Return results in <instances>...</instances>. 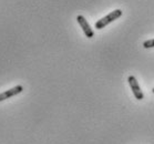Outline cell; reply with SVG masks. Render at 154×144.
I'll return each instance as SVG.
<instances>
[{
  "label": "cell",
  "mask_w": 154,
  "mask_h": 144,
  "mask_svg": "<svg viewBox=\"0 0 154 144\" xmlns=\"http://www.w3.org/2000/svg\"><path fill=\"white\" fill-rule=\"evenodd\" d=\"M128 81H129V84H130V87H131V90L133 92L135 99H137V100H142V99L144 98V94H143V92H142V90H141L140 85H139V82H137V78L134 77V75H130Z\"/></svg>",
  "instance_id": "7a4b0ae2"
},
{
  "label": "cell",
  "mask_w": 154,
  "mask_h": 144,
  "mask_svg": "<svg viewBox=\"0 0 154 144\" xmlns=\"http://www.w3.org/2000/svg\"><path fill=\"white\" fill-rule=\"evenodd\" d=\"M22 91H23V87H22V85H16V87L9 89L7 91L0 93V102L5 101V100H7V99L11 98V97H14V95L19 94V93H21Z\"/></svg>",
  "instance_id": "277c9868"
},
{
  "label": "cell",
  "mask_w": 154,
  "mask_h": 144,
  "mask_svg": "<svg viewBox=\"0 0 154 144\" xmlns=\"http://www.w3.org/2000/svg\"><path fill=\"white\" fill-rule=\"evenodd\" d=\"M77 21L79 22V25H80V27L82 28V30H83L84 35H85L87 38H92V37L94 35V32H93V30H92L90 25H89V22L87 21V19H85L83 16H81V14L78 16Z\"/></svg>",
  "instance_id": "3957f363"
},
{
  "label": "cell",
  "mask_w": 154,
  "mask_h": 144,
  "mask_svg": "<svg viewBox=\"0 0 154 144\" xmlns=\"http://www.w3.org/2000/svg\"><path fill=\"white\" fill-rule=\"evenodd\" d=\"M143 47L145 49H149V48H153L154 47V39H150V40H146L143 42Z\"/></svg>",
  "instance_id": "5b68a950"
},
{
  "label": "cell",
  "mask_w": 154,
  "mask_h": 144,
  "mask_svg": "<svg viewBox=\"0 0 154 144\" xmlns=\"http://www.w3.org/2000/svg\"><path fill=\"white\" fill-rule=\"evenodd\" d=\"M122 16V10H120V9H116V10L111 11L109 14H106L105 17H103L102 19L98 20V21L95 22V29H103L104 27L109 25V23H111L113 22L114 20L116 19H119L120 17Z\"/></svg>",
  "instance_id": "6da1fadb"
},
{
  "label": "cell",
  "mask_w": 154,
  "mask_h": 144,
  "mask_svg": "<svg viewBox=\"0 0 154 144\" xmlns=\"http://www.w3.org/2000/svg\"><path fill=\"white\" fill-rule=\"evenodd\" d=\"M153 93H154V88H153Z\"/></svg>",
  "instance_id": "8992f818"
}]
</instances>
